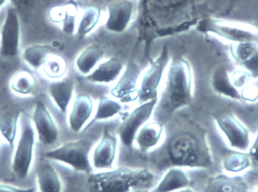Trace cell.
Wrapping results in <instances>:
<instances>
[{
  "instance_id": "cell-1",
  "label": "cell",
  "mask_w": 258,
  "mask_h": 192,
  "mask_svg": "<svg viewBox=\"0 0 258 192\" xmlns=\"http://www.w3.org/2000/svg\"><path fill=\"white\" fill-rule=\"evenodd\" d=\"M165 151V165L209 168L213 164L206 131L197 125L185 127L173 134Z\"/></svg>"
},
{
  "instance_id": "cell-2",
  "label": "cell",
  "mask_w": 258,
  "mask_h": 192,
  "mask_svg": "<svg viewBox=\"0 0 258 192\" xmlns=\"http://www.w3.org/2000/svg\"><path fill=\"white\" fill-rule=\"evenodd\" d=\"M192 99V74L190 65L185 59H173L167 73L165 87L156 110L160 119L167 118L182 107L190 104Z\"/></svg>"
},
{
  "instance_id": "cell-3",
  "label": "cell",
  "mask_w": 258,
  "mask_h": 192,
  "mask_svg": "<svg viewBox=\"0 0 258 192\" xmlns=\"http://www.w3.org/2000/svg\"><path fill=\"white\" fill-rule=\"evenodd\" d=\"M155 176L147 169L118 167L90 173L87 179L89 192H131L148 188L153 185Z\"/></svg>"
},
{
  "instance_id": "cell-4",
  "label": "cell",
  "mask_w": 258,
  "mask_h": 192,
  "mask_svg": "<svg viewBox=\"0 0 258 192\" xmlns=\"http://www.w3.org/2000/svg\"><path fill=\"white\" fill-rule=\"evenodd\" d=\"M197 30L204 34L217 36L230 44L258 43V27L251 24L208 18L197 23Z\"/></svg>"
},
{
  "instance_id": "cell-5",
  "label": "cell",
  "mask_w": 258,
  "mask_h": 192,
  "mask_svg": "<svg viewBox=\"0 0 258 192\" xmlns=\"http://www.w3.org/2000/svg\"><path fill=\"white\" fill-rule=\"evenodd\" d=\"M19 122L21 132L14 153L12 170L18 179H24L33 162L35 131L28 115L21 113Z\"/></svg>"
},
{
  "instance_id": "cell-6",
  "label": "cell",
  "mask_w": 258,
  "mask_h": 192,
  "mask_svg": "<svg viewBox=\"0 0 258 192\" xmlns=\"http://www.w3.org/2000/svg\"><path fill=\"white\" fill-rule=\"evenodd\" d=\"M90 149L91 143L87 140H73L45 152V157L68 164L78 171L90 174L92 168L89 158Z\"/></svg>"
},
{
  "instance_id": "cell-7",
  "label": "cell",
  "mask_w": 258,
  "mask_h": 192,
  "mask_svg": "<svg viewBox=\"0 0 258 192\" xmlns=\"http://www.w3.org/2000/svg\"><path fill=\"white\" fill-rule=\"evenodd\" d=\"M214 119L230 148L239 152L248 151L251 144L249 130L234 114L218 113Z\"/></svg>"
},
{
  "instance_id": "cell-8",
  "label": "cell",
  "mask_w": 258,
  "mask_h": 192,
  "mask_svg": "<svg viewBox=\"0 0 258 192\" xmlns=\"http://www.w3.org/2000/svg\"><path fill=\"white\" fill-rule=\"evenodd\" d=\"M158 102V97L142 103L133 110L118 128L119 139L124 146H132L137 134L150 119Z\"/></svg>"
},
{
  "instance_id": "cell-9",
  "label": "cell",
  "mask_w": 258,
  "mask_h": 192,
  "mask_svg": "<svg viewBox=\"0 0 258 192\" xmlns=\"http://www.w3.org/2000/svg\"><path fill=\"white\" fill-rule=\"evenodd\" d=\"M21 44V24L19 15L14 7L7 9L0 30V56L14 58L19 54Z\"/></svg>"
},
{
  "instance_id": "cell-10",
  "label": "cell",
  "mask_w": 258,
  "mask_h": 192,
  "mask_svg": "<svg viewBox=\"0 0 258 192\" xmlns=\"http://www.w3.org/2000/svg\"><path fill=\"white\" fill-rule=\"evenodd\" d=\"M168 61L169 52L168 47L165 45L162 48L160 54L152 63L148 70L143 77L141 87L138 90V98L141 103L150 101L158 97V88Z\"/></svg>"
},
{
  "instance_id": "cell-11",
  "label": "cell",
  "mask_w": 258,
  "mask_h": 192,
  "mask_svg": "<svg viewBox=\"0 0 258 192\" xmlns=\"http://www.w3.org/2000/svg\"><path fill=\"white\" fill-rule=\"evenodd\" d=\"M38 138L42 144L49 146L58 140L59 131L55 121L42 101L36 103L32 115Z\"/></svg>"
},
{
  "instance_id": "cell-12",
  "label": "cell",
  "mask_w": 258,
  "mask_h": 192,
  "mask_svg": "<svg viewBox=\"0 0 258 192\" xmlns=\"http://www.w3.org/2000/svg\"><path fill=\"white\" fill-rule=\"evenodd\" d=\"M118 140L116 136L110 134L106 127L102 137L94 149L92 165L98 170L112 169L117 152Z\"/></svg>"
},
{
  "instance_id": "cell-13",
  "label": "cell",
  "mask_w": 258,
  "mask_h": 192,
  "mask_svg": "<svg viewBox=\"0 0 258 192\" xmlns=\"http://www.w3.org/2000/svg\"><path fill=\"white\" fill-rule=\"evenodd\" d=\"M140 68L135 62L130 60L123 75L117 84L112 89V96L122 103L132 102L138 98L137 81L140 75Z\"/></svg>"
},
{
  "instance_id": "cell-14",
  "label": "cell",
  "mask_w": 258,
  "mask_h": 192,
  "mask_svg": "<svg viewBox=\"0 0 258 192\" xmlns=\"http://www.w3.org/2000/svg\"><path fill=\"white\" fill-rule=\"evenodd\" d=\"M230 53L233 60L247 71L253 79L258 78V43L242 42L230 44Z\"/></svg>"
},
{
  "instance_id": "cell-15",
  "label": "cell",
  "mask_w": 258,
  "mask_h": 192,
  "mask_svg": "<svg viewBox=\"0 0 258 192\" xmlns=\"http://www.w3.org/2000/svg\"><path fill=\"white\" fill-rule=\"evenodd\" d=\"M133 3L129 0L113 2L108 7L106 28L113 33H122L128 27L133 16Z\"/></svg>"
},
{
  "instance_id": "cell-16",
  "label": "cell",
  "mask_w": 258,
  "mask_h": 192,
  "mask_svg": "<svg viewBox=\"0 0 258 192\" xmlns=\"http://www.w3.org/2000/svg\"><path fill=\"white\" fill-rule=\"evenodd\" d=\"M94 110V103L92 98L87 95H80L76 98L70 112V128L74 132L82 131L88 121L90 119Z\"/></svg>"
},
{
  "instance_id": "cell-17",
  "label": "cell",
  "mask_w": 258,
  "mask_h": 192,
  "mask_svg": "<svg viewBox=\"0 0 258 192\" xmlns=\"http://www.w3.org/2000/svg\"><path fill=\"white\" fill-rule=\"evenodd\" d=\"M204 192H250L249 187L242 176L218 174L208 179Z\"/></svg>"
},
{
  "instance_id": "cell-18",
  "label": "cell",
  "mask_w": 258,
  "mask_h": 192,
  "mask_svg": "<svg viewBox=\"0 0 258 192\" xmlns=\"http://www.w3.org/2000/svg\"><path fill=\"white\" fill-rule=\"evenodd\" d=\"M48 17L53 24L60 27L67 34H73L76 28L78 10L74 3H68L54 6L48 13Z\"/></svg>"
},
{
  "instance_id": "cell-19",
  "label": "cell",
  "mask_w": 258,
  "mask_h": 192,
  "mask_svg": "<svg viewBox=\"0 0 258 192\" xmlns=\"http://www.w3.org/2000/svg\"><path fill=\"white\" fill-rule=\"evenodd\" d=\"M36 179L40 192H62L60 176L48 160H41L38 164Z\"/></svg>"
},
{
  "instance_id": "cell-20",
  "label": "cell",
  "mask_w": 258,
  "mask_h": 192,
  "mask_svg": "<svg viewBox=\"0 0 258 192\" xmlns=\"http://www.w3.org/2000/svg\"><path fill=\"white\" fill-rule=\"evenodd\" d=\"M211 85L217 94L235 101H242L239 90L233 86L230 72L224 66H219L214 71Z\"/></svg>"
},
{
  "instance_id": "cell-21",
  "label": "cell",
  "mask_w": 258,
  "mask_h": 192,
  "mask_svg": "<svg viewBox=\"0 0 258 192\" xmlns=\"http://www.w3.org/2000/svg\"><path fill=\"white\" fill-rule=\"evenodd\" d=\"M74 91V81L71 78L54 81L48 87V94L62 113L68 110Z\"/></svg>"
},
{
  "instance_id": "cell-22",
  "label": "cell",
  "mask_w": 258,
  "mask_h": 192,
  "mask_svg": "<svg viewBox=\"0 0 258 192\" xmlns=\"http://www.w3.org/2000/svg\"><path fill=\"white\" fill-rule=\"evenodd\" d=\"M123 65L118 59L111 58L100 64L87 76V80L95 84H110L119 77Z\"/></svg>"
},
{
  "instance_id": "cell-23",
  "label": "cell",
  "mask_w": 258,
  "mask_h": 192,
  "mask_svg": "<svg viewBox=\"0 0 258 192\" xmlns=\"http://www.w3.org/2000/svg\"><path fill=\"white\" fill-rule=\"evenodd\" d=\"M163 126L159 122L146 123L141 127L135 137V142L140 150L147 152L159 144L162 138Z\"/></svg>"
},
{
  "instance_id": "cell-24",
  "label": "cell",
  "mask_w": 258,
  "mask_h": 192,
  "mask_svg": "<svg viewBox=\"0 0 258 192\" xmlns=\"http://www.w3.org/2000/svg\"><path fill=\"white\" fill-rule=\"evenodd\" d=\"M190 179L181 167H173L168 169L155 192H175L190 185Z\"/></svg>"
},
{
  "instance_id": "cell-25",
  "label": "cell",
  "mask_w": 258,
  "mask_h": 192,
  "mask_svg": "<svg viewBox=\"0 0 258 192\" xmlns=\"http://www.w3.org/2000/svg\"><path fill=\"white\" fill-rule=\"evenodd\" d=\"M55 53L51 45H32L27 47L22 53L23 60L32 69L39 70L50 55Z\"/></svg>"
},
{
  "instance_id": "cell-26",
  "label": "cell",
  "mask_w": 258,
  "mask_h": 192,
  "mask_svg": "<svg viewBox=\"0 0 258 192\" xmlns=\"http://www.w3.org/2000/svg\"><path fill=\"white\" fill-rule=\"evenodd\" d=\"M104 56V50L98 45H91L85 48L76 61L80 73L89 75Z\"/></svg>"
},
{
  "instance_id": "cell-27",
  "label": "cell",
  "mask_w": 258,
  "mask_h": 192,
  "mask_svg": "<svg viewBox=\"0 0 258 192\" xmlns=\"http://www.w3.org/2000/svg\"><path fill=\"white\" fill-rule=\"evenodd\" d=\"M36 88V81L33 74L27 71L17 72L11 78L10 89L17 95L30 96Z\"/></svg>"
},
{
  "instance_id": "cell-28",
  "label": "cell",
  "mask_w": 258,
  "mask_h": 192,
  "mask_svg": "<svg viewBox=\"0 0 258 192\" xmlns=\"http://www.w3.org/2000/svg\"><path fill=\"white\" fill-rule=\"evenodd\" d=\"M21 114V112L12 110L0 115V134L12 148L14 147Z\"/></svg>"
},
{
  "instance_id": "cell-29",
  "label": "cell",
  "mask_w": 258,
  "mask_h": 192,
  "mask_svg": "<svg viewBox=\"0 0 258 192\" xmlns=\"http://www.w3.org/2000/svg\"><path fill=\"white\" fill-rule=\"evenodd\" d=\"M68 64L66 60L58 54H52L48 57L46 61L41 68L43 75L47 78L58 80L63 78L66 74Z\"/></svg>"
},
{
  "instance_id": "cell-30",
  "label": "cell",
  "mask_w": 258,
  "mask_h": 192,
  "mask_svg": "<svg viewBox=\"0 0 258 192\" xmlns=\"http://www.w3.org/2000/svg\"><path fill=\"white\" fill-rule=\"evenodd\" d=\"M101 11L96 6H88L83 10L79 23L77 34L80 39L86 37L95 29L99 21Z\"/></svg>"
},
{
  "instance_id": "cell-31",
  "label": "cell",
  "mask_w": 258,
  "mask_h": 192,
  "mask_svg": "<svg viewBox=\"0 0 258 192\" xmlns=\"http://www.w3.org/2000/svg\"><path fill=\"white\" fill-rule=\"evenodd\" d=\"M249 155L239 152L230 154L223 161V167L229 173H240L248 170L251 165Z\"/></svg>"
},
{
  "instance_id": "cell-32",
  "label": "cell",
  "mask_w": 258,
  "mask_h": 192,
  "mask_svg": "<svg viewBox=\"0 0 258 192\" xmlns=\"http://www.w3.org/2000/svg\"><path fill=\"white\" fill-rule=\"evenodd\" d=\"M122 108V104L119 101H115L108 97H102L98 101L95 120H106L113 118L121 111Z\"/></svg>"
},
{
  "instance_id": "cell-33",
  "label": "cell",
  "mask_w": 258,
  "mask_h": 192,
  "mask_svg": "<svg viewBox=\"0 0 258 192\" xmlns=\"http://www.w3.org/2000/svg\"><path fill=\"white\" fill-rule=\"evenodd\" d=\"M230 77H231V81L233 86L239 92L244 87L252 83L253 78L251 75L247 71L242 69L230 72Z\"/></svg>"
},
{
  "instance_id": "cell-34",
  "label": "cell",
  "mask_w": 258,
  "mask_h": 192,
  "mask_svg": "<svg viewBox=\"0 0 258 192\" xmlns=\"http://www.w3.org/2000/svg\"><path fill=\"white\" fill-rule=\"evenodd\" d=\"M242 101L249 103H255L258 101V84L251 83L240 90Z\"/></svg>"
},
{
  "instance_id": "cell-35",
  "label": "cell",
  "mask_w": 258,
  "mask_h": 192,
  "mask_svg": "<svg viewBox=\"0 0 258 192\" xmlns=\"http://www.w3.org/2000/svg\"><path fill=\"white\" fill-rule=\"evenodd\" d=\"M248 155H249L251 161L255 163L258 165V130L255 139H254V142L251 143L249 149H248Z\"/></svg>"
},
{
  "instance_id": "cell-36",
  "label": "cell",
  "mask_w": 258,
  "mask_h": 192,
  "mask_svg": "<svg viewBox=\"0 0 258 192\" xmlns=\"http://www.w3.org/2000/svg\"><path fill=\"white\" fill-rule=\"evenodd\" d=\"M0 192H36L35 188H21L0 183Z\"/></svg>"
},
{
  "instance_id": "cell-37",
  "label": "cell",
  "mask_w": 258,
  "mask_h": 192,
  "mask_svg": "<svg viewBox=\"0 0 258 192\" xmlns=\"http://www.w3.org/2000/svg\"><path fill=\"white\" fill-rule=\"evenodd\" d=\"M175 192H197L194 191V190L191 189V188H182V189L178 190V191H175Z\"/></svg>"
},
{
  "instance_id": "cell-38",
  "label": "cell",
  "mask_w": 258,
  "mask_h": 192,
  "mask_svg": "<svg viewBox=\"0 0 258 192\" xmlns=\"http://www.w3.org/2000/svg\"><path fill=\"white\" fill-rule=\"evenodd\" d=\"M131 192H149L147 188H139V189H135Z\"/></svg>"
},
{
  "instance_id": "cell-39",
  "label": "cell",
  "mask_w": 258,
  "mask_h": 192,
  "mask_svg": "<svg viewBox=\"0 0 258 192\" xmlns=\"http://www.w3.org/2000/svg\"><path fill=\"white\" fill-rule=\"evenodd\" d=\"M6 2H7V0H0V9L6 5Z\"/></svg>"
},
{
  "instance_id": "cell-40",
  "label": "cell",
  "mask_w": 258,
  "mask_h": 192,
  "mask_svg": "<svg viewBox=\"0 0 258 192\" xmlns=\"http://www.w3.org/2000/svg\"><path fill=\"white\" fill-rule=\"evenodd\" d=\"M256 192H258V185H257V191Z\"/></svg>"
},
{
  "instance_id": "cell-41",
  "label": "cell",
  "mask_w": 258,
  "mask_h": 192,
  "mask_svg": "<svg viewBox=\"0 0 258 192\" xmlns=\"http://www.w3.org/2000/svg\"><path fill=\"white\" fill-rule=\"evenodd\" d=\"M0 142H1V137H0Z\"/></svg>"
}]
</instances>
